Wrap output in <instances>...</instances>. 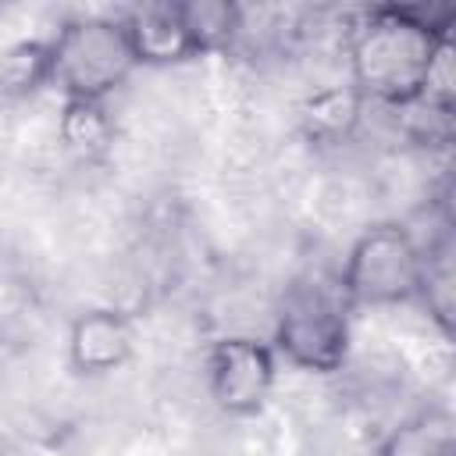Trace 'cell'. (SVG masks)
<instances>
[{"instance_id":"obj_7","label":"cell","mask_w":456,"mask_h":456,"mask_svg":"<svg viewBox=\"0 0 456 456\" xmlns=\"http://www.w3.org/2000/svg\"><path fill=\"white\" fill-rule=\"evenodd\" d=\"M125 36L132 46L135 64L146 68H167V64H182L189 57H196L192 36L182 21L178 4H142L132 7L125 18Z\"/></svg>"},{"instance_id":"obj_9","label":"cell","mask_w":456,"mask_h":456,"mask_svg":"<svg viewBox=\"0 0 456 456\" xmlns=\"http://www.w3.org/2000/svg\"><path fill=\"white\" fill-rule=\"evenodd\" d=\"M57 132H61V142L82 160L103 157L114 142V121H110L107 107L93 103V100H64Z\"/></svg>"},{"instance_id":"obj_12","label":"cell","mask_w":456,"mask_h":456,"mask_svg":"<svg viewBox=\"0 0 456 456\" xmlns=\"http://www.w3.org/2000/svg\"><path fill=\"white\" fill-rule=\"evenodd\" d=\"M360 107H363V100L356 96L353 86L349 89H321L303 103V128L310 139L338 142L360 121Z\"/></svg>"},{"instance_id":"obj_13","label":"cell","mask_w":456,"mask_h":456,"mask_svg":"<svg viewBox=\"0 0 456 456\" xmlns=\"http://www.w3.org/2000/svg\"><path fill=\"white\" fill-rule=\"evenodd\" d=\"M417 299L428 306L431 321L442 331H449V324H452V256H449V242L424 246V274H420Z\"/></svg>"},{"instance_id":"obj_1","label":"cell","mask_w":456,"mask_h":456,"mask_svg":"<svg viewBox=\"0 0 456 456\" xmlns=\"http://www.w3.org/2000/svg\"><path fill=\"white\" fill-rule=\"evenodd\" d=\"M452 36L449 7L388 4L367 11L349 32V75L360 100L406 107L424 93L435 46Z\"/></svg>"},{"instance_id":"obj_4","label":"cell","mask_w":456,"mask_h":456,"mask_svg":"<svg viewBox=\"0 0 456 456\" xmlns=\"http://www.w3.org/2000/svg\"><path fill=\"white\" fill-rule=\"evenodd\" d=\"M349 303L324 285H296L274 324V356L306 374H335L349 360Z\"/></svg>"},{"instance_id":"obj_6","label":"cell","mask_w":456,"mask_h":456,"mask_svg":"<svg viewBox=\"0 0 456 456\" xmlns=\"http://www.w3.org/2000/svg\"><path fill=\"white\" fill-rule=\"evenodd\" d=\"M135 353V328L121 310L96 306L71 321L68 328V363L75 374L103 378L121 370Z\"/></svg>"},{"instance_id":"obj_14","label":"cell","mask_w":456,"mask_h":456,"mask_svg":"<svg viewBox=\"0 0 456 456\" xmlns=\"http://www.w3.org/2000/svg\"><path fill=\"white\" fill-rule=\"evenodd\" d=\"M0 456H4V445H0Z\"/></svg>"},{"instance_id":"obj_10","label":"cell","mask_w":456,"mask_h":456,"mask_svg":"<svg viewBox=\"0 0 456 456\" xmlns=\"http://www.w3.org/2000/svg\"><path fill=\"white\" fill-rule=\"evenodd\" d=\"M178 11L192 36L196 57L228 50L242 28V7L228 0H189V4H178Z\"/></svg>"},{"instance_id":"obj_8","label":"cell","mask_w":456,"mask_h":456,"mask_svg":"<svg viewBox=\"0 0 456 456\" xmlns=\"http://www.w3.org/2000/svg\"><path fill=\"white\" fill-rule=\"evenodd\" d=\"M374 456H456V428L449 410H420L385 435Z\"/></svg>"},{"instance_id":"obj_5","label":"cell","mask_w":456,"mask_h":456,"mask_svg":"<svg viewBox=\"0 0 456 456\" xmlns=\"http://www.w3.org/2000/svg\"><path fill=\"white\" fill-rule=\"evenodd\" d=\"M278 381V356L271 342L249 335L217 338L207 353V392L228 417H253L267 406Z\"/></svg>"},{"instance_id":"obj_11","label":"cell","mask_w":456,"mask_h":456,"mask_svg":"<svg viewBox=\"0 0 456 456\" xmlns=\"http://www.w3.org/2000/svg\"><path fill=\"white\" fill-rule=\"evenodd\" d=\"M50 86V43L21 39L0 53V96L25 100Z\"/></svg>"},{"instance_id":"obj_2","label":"cell","mask_w":456,"mask_h":456,"mask_svg":"<svg viewBox=\"0 0 456 456\" xmlns=\"http://www.w3.org/2000/svg\"><path fill=\"white\" fill-rule=\"evenodd\" d=\"M135 68L139 64L121 18L78 14L68 18L50 39V86L61 89L64 100L103 103L128 82Z\"/></svg>"},{"instance_id":"obj_3","label":"cell","mask_w":456,"mask_h":456,"mask_svg":"<svg viewBox=\"0 0 456 456\" xmlns=\"http://www.w3.org/2000/svg\"><path fill=\"white\" fill-rule=\"evenodd\" d=\"M424 246L406 224H370L356 235L342 267V299L349 306H399L417 299Z\"/></svg>"}]
</instances>
